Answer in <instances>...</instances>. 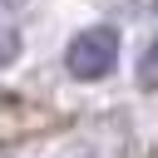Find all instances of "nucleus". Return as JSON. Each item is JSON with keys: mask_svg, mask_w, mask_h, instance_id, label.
I'll return each mask as SVG.
<instances>
[{"mask_svg": "<svg viewBox=\"0 0 158 158\" xmlns=\"http://www.w3.org/2000/svg\"><path fill=\"white\" fill-rule=\"evenodd\" d=\"M114 64H118V30H109V25L79 30L64 49V69L74 79H104Z\"/></svg>", "mask_w": 158, "mask_h": 158, "instance_id": "obj_1", "label": "nucleus"}, {"mask_svg": "<svg viewBox=\"0 0 158 158\" xmlns=\"http://www.w3.org/2000/svg\"><path fill=\"white\" fill-rule=\"evenodd\" d=\"M138 79H143L148 89H158V35L148 40V49H143V59H138Z\"/></svg>", "mask_w": 158, "mask_h": 158, "instance_id": "obj_2", "label": "nucleus"}, {"mask_svg": "<svg viewBox=\"0 0 158 158\" xmlns=\"http://www.w3.org/2000/svg\"><path fill=\"white\" fill-rule=\"evenodd\" d=\"M15 59V30H0V64Z\"/></svg>", "mask_w": 158, "mask_h": 158, "instance_id": "obj_3", "label": "nucleus"}]
</instances>
